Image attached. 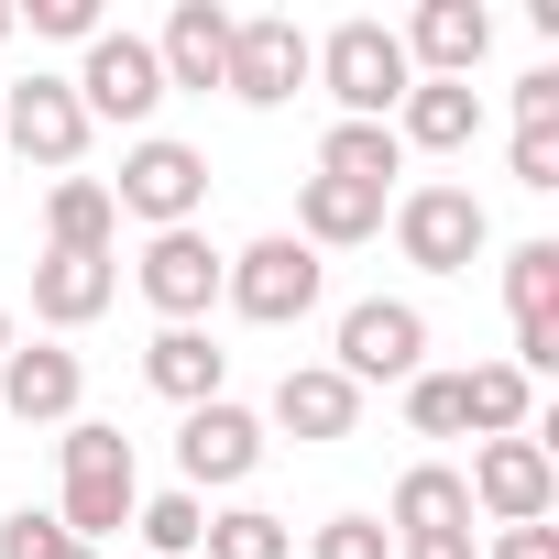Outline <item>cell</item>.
I'll list each match as a JSON object with an SVG mask.
<instances>
[{"instance_id": "4316f807", "label": "cell", "mask_w": 559, "mask_h": 559, "mask_svg": "<svg viewBox=\"0 0 559 559\" xmlns=\"http://www.w3.org/2000/svg\"><path fill=\"white\" fill-rule=\"evenodd\" d=\"M132 537H143L154 559H198V537H209V504H198L187 483H176V493H143V504H132Z\"/></svg>"}, {"instance_id": "8992f818", "label": "cell", "mask_w": 559, "mask_h": 559, "mask_svg": "<svg viewBox=\"0 0 559 559\" xmlns=\"http://www.w3.org/2000/svg\"><path fill=\"white\" fill-rule=\"evenodd\" d=\"M78 110H88V132L99 121H121V132H154V110H165V67H154V45L143 34H99L88 56H78Z\"/></svg>"}, {"instance_id": "8d00e7d4", "label": "cell", "mask_w": 559, "mask_h": 559, "mask_svg": "<svg viewBox=\"0 0 559 559\" xmlns=\"http://www.w3.org/2000/svg\"><path fill=\"white\" fill-rule=\"evenodd\" d=\"M12 34H23V23H12V0H0V45H12Z\"/></svg>"}, {"instance_id": "836d02e7", "label": "cell", "mask_w": 559, "mask_h": 559, "mask_svg": "<svg viewBox=\"0 0 559 559\" xmlns=\"http://www.w3.org/2000/svg\"><path fill=\"white\" fill-rule=\"evenodd\" d=\"M483 559H559V526H493Z\"/></svg>"}, {"instance_id": "9a60e30c", "label": "cell", "mask_w": 559, "mask_h": 559, "mask_svg": "<svg viewBox=\"0 0 559 559\" xmlns=\"http://www.w3.org/2000/svg\"><path fill=\"white\" fill-rule=\"evenodd\" d=\"M78 395H88L78 352H56V341H12V362H0V406H12L23 428H67Z\"/></svg>"}, {"instance_id": "2e32d148", "label": "cell", "mask_w": 559, "mask_h": 559, "mask_svg": "<svg viewBox=\"0 0 559 559\" xmlns=\"http://www.w3.org/2000/svg\"><path fill=\"white\" fill-rule=\"evenodd\" d=\"M263 428H286V439H308V450H330V439H352V428H362V384H341L330 362H297L286 384H274V406H263Z\"/></svg>"}, {"instance_id": "e575fe53", "label": "cell", "mask_w": 559, "mask_h": 559, "mask_svg": "<svg viewBox=\"0 0 559 559\" xmlns=\"http://www.w3.org/2000/svg\"><path fill=\"white\" fill-rule=\"evenodd\" d=\"M395 559H483V537H472V526H450V537H395Z\"/></svg>"}, {"instance_id": "83f0119b", "label": "cell", "mask_w": 559, "mask_h": 559, "mask_svg": "<svg viewBox=\"0 0 559 559\" xmlns=\"http://www.w3.org/2000/svg\"><path fill=\"white\" fill-rule=\"evenodd\" d=\"M406 428L417 439H461V373H406Z\"/></svg>"}, {"instance_id": "484cf974", "label": "cell", "mask_w": 559, "mask_h": 559, "mask_svg": "<svg viewBox=\"0 0 559 559\" xmlns=\"http://www.w3.org/2000/svg\"><path fill=\"white\" fill-rule=\"evenodd\" d=\"M198 548H209V559H297V526L263 515V504H219Z\"/></svg>"}, {"instance_id": "5bb4252c", "label": "cell", "mask_w": 559, "mask_h": 559, "mask_svg": "<svg viewBox=\"0 0 559 559\" xmlns=\"http://www.w3.org/2000/svg\"><path fill=\"white\" fill-rule=\"evenodd\" d=\"M395 45H406L417 78H472V67L493 56V12H483V0H417V23H406Z\"/></svg>"}, {"instance_id": "5b68a950", "label": "cell", "mask_w": 559, "mask_h": 559, "mask_svg": "<svg viewBox=\"0 0 559 559\" xmlns=\"http://www.w3.org/2000/svg\"><path fill=\"white\" fill-rule=\"evenodd\" d=\"M395 252L417 263V274H472V252L493 241V219H483V198L472 187H450V176H428V187H406L395 209Z\"/></svg>"}, {"instance_id": "7a4b0ae2", "label": "cell", "mask_w": 559, "mask_h": 559, "mask_svg": "<svg viewBox=\"0 0 559 559\" xmlns=\"http://www.w3.org/2000/svg\"><path fill=\"white\" fill-rule=\"evenodd\" d=\"M308 78H319V88L341 99V121H395V99L417 88V67H406L395 23H373V12L330 23V34L308 45Z\"/></svg>"}, {"instance_id": "1f68e13d", "label": "cell", "mask_w": 559, "mask_h": 559, "mask_svg": "<svg viewBox=\"0 0 559 559\" xmlns=\"http://www.w3.org/2000/svg\"><path fill=\"white\" fill-rule=\"evenodd\" d=\"M515 132H559V67H526L515 78Z\"/></svg>"}, {"instance_id": "cb8c5ba5", "label": "cell", "mask_w": 559, "mask_h": 559, "mask_svg": "<svg viewBox=\"0 0 559 559\" xmlns=\"http://www.w3.org/2000/svg\"><path fill=\"white\" fill-rule=\"evenodd\" d=\"M121 241V209L99 176H56L45 187V252H110Z\"/></svg>"}, {"instance_id": "4dcf8cb0", "label": "cell", "mask_w": 559, "mask_h": 559, "mask_svg": "<svg viewBox=\"0 0 559 559\" xmlns=\"http://www.w3.org/2000/svg\"><path fill=\"white\" fill-rule=\"evenodd\" d=\"M67 548V526L45 515V504H23V515H0V559H56Z\"/></svg>"}, {"instance_id": "52a82bcc", "label": "cell", "mask_w": 559, "mask_h": 559, "mask_svg": "<svg viewBox=\"0 0 559 559\" xmlns=\"http://www.w3.org/2000/svg\"><path fill=\"white\" fill-rule=\"evenodd\" d=\"M219 274H230V252H219L209 230H154L143 263H132V286H143V308H154L165 330H198V319L219 308Z\"/></svg>"}, {"instance_id": "f1b7e54d", "label": "cell", "mask_w": 559, "mask_h": 559, "mask_svg": "<svg viewBox=\"0 0 559 559\" xmlns=\"http://www.w3.org/2000/svg\"><path fill=\"white\" fill-rule=\"evenodd\" d=\"M12 23H34V34H56V45H99V34H110L99 0H12Z\"/></svg>"}, {"instance_id": "4fadbf2b", "label": "cell", "mask_w": 559, "mask_h": 559, "mask_svg": "<svg viewBox=\"0 0 559 559\" xmlns=\"http://www.w3.org/2000/svg\"><path fill=\"white\" fill-rule=\"evenodd\" d=\"M504 319H515V373H559V241H515L504 252Z\"/></svg>"}, {"instance_id": "d4e9b609", "label": "cell", "mask_w": 559, "mask_h": 559, "mask_svg": "<svg viewBox=\"0 0 559 559\" xmlns=\"http://www.w3.org/2000/svg\"><path fill=\"white\" fill-rule=\"evenodd\" d=\"M461 428H483V439H526V428H537V384H526L515 362H472V373H461Z\"/></svg>"}, {"instance_id": "d6986e66", "label": "cell", "mask_w": 559, "mask_h": 559, "mask_svg": "<svg viewBox=\"0 0 559 559\" xmlns=\"http://www.w3.org/2000/svg\"><path fill=\"white\" fill-rule=\"evenodd\" d=\"M230 23H241V12H219V0H176L165 34H154L165 88H219V67H230Z\"/></svg>"}, {"instance_id": "7402d4cb", "label": "cell", "mask_w": 559, "mask_h": 559, "mask_svg": "<svg viewBox=\"0 0 559 559\" xmlns=\"http://www.w3.org/2000/svg\"><path fill=\"white\" fill-rule=\"evenodd\" d=\"M450 526H472V483L450 461H417L395 483V504H384V537H450Z\"/></svg>"}, {"instance_id": "d590c367", "label": "cell", "mask_w": 559, "mask_h": 559, "mask_svg": "<svg viewBox=\"0 0 559 559\" xmlns=\"http://www.w3.org/2000/svg\"><path fill=\"white\" fill-rule=\"evenodd\" d=\"M12 341H23V330H12V308H0V362H12Z\"/></svg>"}, {"instance_id": "d6a6232c", "label": "cell", "mask_w": 559, "mask_h": 559, "mask_svg": "<svg viewBox=\"0 0 559 559\" xmlns=\"http://www.w3.org/2000/svg\"><path fill=\"white\" fill-rule=\"evenodd\" d=\"M515 187H559V132H515Z\"/></svg>"}, {"instance_id": "e0dca14e", "label": "cell", "mask_w": 559, "mask_h": 559, "mask_svg": "<svg viewBox=\"0 0 559 559\" xmlns=\"http://www.w3.org/2000/svg\"><path fill=\"white\" fill-rule=\"evenodd\" d=\"M472 132H483V88L472 78H417L395 99V143L406 154H472Z\"/></svg>"}, {"instance_id": "f546056e", "label": "cell", "mask_w": 559, "mask_h": 559, "mask_svg": "<svg viewBox=\"0 0 559 559\" xmlns=\"http://www.w3.org/2000/svg\"><path fill=\"white\" fill-rule=\"evenodd\" d=\"M308 559H395V537H384V515H330L308 537Z\"/></svg>"}, {"instance_id": "30bf717a", "label": "cell", "mask_w": 559, "mask_h": 559, "mask_svg": "<svg viewBox=\"0 0 559 559\" xmlns=\"http://www.w3.org/2000/svg\"><path fill=\"white\" fill-rule=\"evenodd\" d=\"M176 472H187V493H198V504H209V493H230V483H252V472H263V417H252V406H230V395L187 406V428H176Z\"/></svg>"}, {"instance_id": "9c48e42d", "label": "cell", "mask_w": 559, "mask_h": 559, "mask_svg": "<svg viewBox=\"0 0 559 559\" xmlns=\"http://www.w3.org/2000/svg\"><path fill=\"white\" fill-rule=\"evenodd\" d=\"M461 483H472V515H493V526H548V504H559V461H548L537 428L526 439H483Z\"/></svg>"}, {"instance_id": "7c38bea8", "label": "cell", "mask_w": 559, "mask_h": 559, "mask_svg": "<svg viewBox=\"0 0 559 559\" xmlns=\"http://www.w3.org/2000/svg\"><path fill=\"white\" fill-rule=\"evenodd\" d=\"M219 88H230L241 110H286V99L308 88V34H297L286 12L230 23V67H219Z\"/></svg>"}, {"instance_id": "603a6c76", "label": "cell", "mask_w": 559, "mask_h": 559, "mask_svg": "<svg viewBox=\"0 0 559 559\" xmlns=\"http://www.w3.org/2000/svg\"><path fill=\"white\" fill-rule=\"evenodd\" d=\"M319 176H341V187H395L406 176V143H395V121H330L319 132Z\"/></svg>"}, {"instance_id": "8fae6325", "label": "cell", "mask_w": 559, "mask_h": 559, "mask_svg": "<svg viewBox=\"0 0 559 559\" xmlns=\"http://www.w3.org/2000/svg\"><path fill=\"white\" fill-rule=\"evenodd\" d=\"M0 143H12L23 165H56V176H67V165L88 154V110H78V88L45 78V67L12 78V88H0Z\"/></svg>"}, {"instance_id": "ba28073f", "label": "cell", "mask_w": 559, "mask_h": 559, "mask_svg": "<svg viewBox=\"0 0 559 559\" xmlns=\"http://www.w3.org/2000/svg\"><path fill=\"white\" fill-rule=\"evenodd\" d=\"M330 373H341V384H406V373H428V319H417L406 297H362V308H341V352H330Z\"/></svg>"}, {"instance_id": "44dd1931", "label": "cell", "mask_w": 559, "mask_h": 559, "mask_svg": "<svg viewBox=\"0 0 559 559\" xmlns=\"http://www.w3.org/2000/svg\"><path fill=\"white\" fill-rule=\"evenodd\" d=\"M384 230V198L373 187H341V176H308L297 187V241L308 252H341V241H373Z\"/></svg>"}, {"instance_id": "ffe728a7", "label": "cell", "mask_w": 559, "mask_h": 559, "mask_svg": "<svg viewBox=\"0 0 559 559\" xmlns=\"http://www.w3.org/2000/svg\"><path fill=\"white\" fill-rule=\"evenodd\" d=\"M219 373H230V352H219L209 330H154V341H143V384H154L165 406H209Z\"/></svg>"}, {"instance_id": "3957f363", "label": "cell", "mask_w": 559, "mask_h": 559, "mask_svg": "<svg viewBox=\"0 0 559 559\" xmlns=\"http://www.w3.org/2000/svg\"><path fill=\"white\" fill-rule=\"evenodd\" d=\"M99 187H110V209L143 219V230H198V209H209V154L176 143V132H132V143H121V176H99Z\"/></svg>"}, {"instance_id": "74e56055", "label": "cell", "mask_w": 559, "mask_h": 559, "mask_svg": "<svg viewBox=\"0 0 559 559\" xmlns=\"http://www.w3.org/2000/svg\"><path fill=\"white\" fill-rule=\"evenodd\" d=\"M56 559H99V548H78V537H67V548H56Z\"/></svg>"}, {"instance_id": "6da1fadb", "label": "cell", "mask_w": 559, "mask_h": 559, "mask_svg": "<svg viewBox=\"0 0 559 559\" xmlns=\"http://www.w3.org/2000/svg\"><path fill=\"white\" fill-rule=\"evenodd\" d=\"M56 461H67V483H56V526H67L78 548H99L110 526H132V504H143V472H132V439H121L110 417H67Z\"/></svg>"}, {"instance_id": "277c9868", "label": "cell", "mask_w": 559, "mask_h": 559, "mask_svg": "<svg viewBox=\"0 0 559 559\" xmlns=\"http://www.w3.org/2000/svg\"><path fill=\"white\" fill-rule=\"evenodd\" d=\"M319 286H330V263H319L297 230H263V241H241V252H230V274H219V297H230L252 330H297V319L319 308Z\"/></svg>"}, {"instance_id": "ac0fdd59", "label": "cell", "mask_w": 559, "mask_h": 559, "mask_svg": "<svg viewBox=\"0 0 559 559\" xmlns=\"http://www.w3.org/2000/svg\"><path fill=\"white\" fill-rule=\"evenodd\" d=\"M121 297V252H45L34 263V319L45 330H88Z\"/></svg>"}]
</instances>
